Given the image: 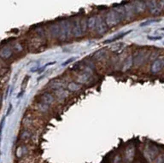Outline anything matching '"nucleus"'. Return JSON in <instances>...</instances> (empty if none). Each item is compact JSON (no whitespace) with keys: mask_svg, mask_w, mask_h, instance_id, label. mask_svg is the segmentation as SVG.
<instances>
[{"mask_svg":"<svg viewBox=\"0 0 164 163\" xmlns=\"http://www.w3.org/2000/svg\"><path fill=\"white\" fill-rule=\"evenodd\" d=\"M71 28H72V27L69 24V22H68V21H63L62 24V26L58 28V29H59V32H58V37H59V39L62 40H67L68 37H69L70 33H71Z\"/></svg>","mask_w":164,"mask_h":163,"instance_id":"obj_1","label":"nucleus"},{"mask_svg":"<svg viewBox=\"0 0 164 163\" xmlns=\"http://www.w3.org/2000/svg\"><path fill=\"white\" fill-rule=\"evenodd\" d=\"M120 22V16L117 12L110 13L106 18V23L109 27H114Z\"/></svg>","mask_w":164,"mask_h":163,"instance_id":"obj_2","label":"nucleus"},{"mask_svg":"<svg viewBox=\"0 0 164 163\" xmlns=\"http://www.w3.org/2000/svg\"><path fill=\"white\" fill-rule=\"evenodd\" d=\"M40 99H41V102L45 106H50L54 102V97L48 92L44 93L41 96Z\"/></svg>","mask_w":164,"mask_h":163,"instance_id":"obj_3","label":"nucleus"},{"mask_svg":"<svg viewBox=\"0 0 164 163\" xmlns=\"http://www.w3.org/2000/svg\"><path fill=\"white\" fill-rule=\"evenodd\" d=\"M163 59H157V60L153 63V65H152L151 71H152V73H158V72H160L163 69Z\"/></svg>","mask_w":164,"mask_h":163,"instance_id":"obj_4","label":"nucleus"},{"mask_svg":"<svg viewBox=\"0 0 164 163\" xmlns=\"http://www.w3.org/2000/svg\"><path fill=\"white\" fill-rule=\"evenodd\" d=\"M12 56V50L10 47H4L0 51V56L3 59H9Z\"/></svg>","mask_w":164,"mask_h":163,"instance_id":"obj_5","label":"nucleus"},{"mask_svg":"<svg viewBox=\"0 0 164 163\" xmlns=\"http://www.w3.org/2000/svg\"><path fill=\"white\" fill-rule=\"evenodd\" d=\"M101 20H96V24H95V28H96L97 32L98 33H104L107 31L106 25L103 22V21H100Z\"/></svg>","mask_w":164,"mask_h":163,"instance_id":"obj_6","label":"nucleus"},{"mask_svg":"<svg viewBox=\"0 0 164 163\" xmlns=\"http://www.w3.org/2000/svg\"><path fill=\"white\" fill-rule=\"evenodd\" d=\"M71 32H72L73 35L75 36V37H80V36L82 35V32H83L81 30V28H80L79 22H77V23L71 28Z\"/></svg>","mask_w":164,"mask_h":163,"instance_id":"obj_7","label":"nucleus"},{"mask_svg":"<svg viewBox=\"0 0 164 163\" xmlns=\"http://www.w3.org/2000/svg\"><path fill=\"white\" fill-rule=\"evenodd\" d=\"M132 61H133L132 57H128V58L126 60L125 63H124V68H125V70L130 68V67H131V65H132Z\"/></svg>","mask_w":164,"mask_h":163,"instance_id":"obj_8","label":"nucleus"},{"mask_svg":"<svg viewBox=\"0 0 164 163\" xmlns=\"http://www.w3.org/2000/svg\"><path fill=\"white\" fill-rule=\"evenodd\" d=\"M127 32H125V33H121V35H119V36H117V37H115V38H113V39H111V40H109L105 41L104 43H111V42H114V41L116 40H120V39H121L123 36H125L126 33H127Z\"/></svg>","mask_w":164,"mask_h":163,"instance_id":"obj_9","label":"nucleus"},{"mask_svg":"<svg viewBox=\"0 0 164 163\" xmlns=\"http://www.w3.org/2000/svg\"><path fill=\"white\" fill-rule=\"evenodd\" d=\"M95 24H96V20L94 18H91L88 21V28L92 29L93 28H95Z\"/></svg>","mask_w":164,"mask_h":163,"instance_id":"obj_10","label":"nucleus"},{"mask_svg":"<svg viewBox=\"0 0 164 163\" xmlns=\"http://www.w3.org/2000/svg\"><path fill=\"white\" fill-rule=\"evenodd\" d=\"M148 39L149 40H161L162 39V36H160V37H151V36H148Z\"/></svg>","mask_w":164,"mask_h":163,"instance_id":"obj_11","label":"nucleus"},{"mask_svg":"<svg viewBox=\"0 0 164 163\" xmlns=\"http://www.w3.org/2000/svg\"><path fill=\"white\" fill-rule=\"evenodd\" d=\"M74 59H75V58H71V59H69V60H68V61H66V62H64L62 65H66V64H68V63H69V62H71V61H73Z\"/></svg>","mask_w":164,"mask_h":163,"instance_id":"obj_12","label":"nucleus"}]
</instances>
